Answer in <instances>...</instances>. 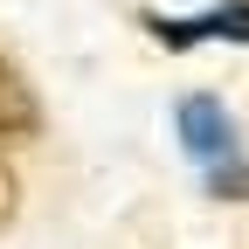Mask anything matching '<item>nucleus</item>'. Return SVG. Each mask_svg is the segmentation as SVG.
Wrapping results in <instances>:
<instances>
[{"mask_svg":"<svg viewBox=\"0 0 249 249\" xmlns=\"http://www.w3.org/2000/svg\"><path fill=\"white\" fill-rule=\"evenodd\" d=\"M160 42L187 49V42H201V35H229V42H249V0H229V7H214L201 21H145Z\"/></svg>","mask_w":249,"mask_h":249,"instance_id":"nucleus-2","label":"nucleus"},{"mask_svg":"<svg viewBox=\"0 0 249 249\" xmlns=\"http://www.w3.org/2000/svg\"><path fill=\"white\" fill-rule=\"evenodd\" d=\"M208 187H214V194H249V166H222Z\"/></svg>","mask_w":249,"mask_h":249,"instance_id":"nucleus-4","label":"nucleus"},{"mask_svg":"<svg viewBox=\"0 0 249 249\" xmlns=\"http://www.w3.org/2000/svg\"><path fill=\"white\" fill-rule=\"evenodd\" d=\"M180 145L194 160H235V124L214 97H187L180 104Z\"/></svg>","mask_w":249,"mask_h":249,"instance_id":"nucleus-1","label":"nucleus"},{"mask_svg":"<svg viewBox=\"0 0 249 249\" xmlns=\"http://www.w3.org/2000/svg\"><path fill=\"white\" fill-rule=\"evenodd\" d=\"M35 90H28V76L14 70L7 55H0V139H28L35 132Z\"/></svg>","mask_w":249,"mask_h":249,"instance_id":"nucleus-3","label":"nucleus"},{"mask_svg":"<svg viewBox=\"0 0 249 249\" xmlns=\"http://www.w3.org/2000/svg\"><path fill=\"white\" fill-rule=\"evenodd\" d=\"M14 201H21V187H14V166L0 160V222H7V214H14Z\"/></svg>","mask_w":249,"mask_h":249,"instance_id":"nucleus-5","label":"nucleus"}]
</instances>
